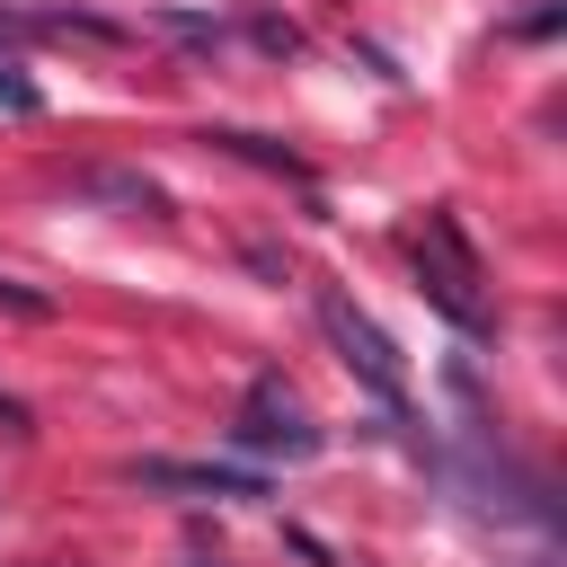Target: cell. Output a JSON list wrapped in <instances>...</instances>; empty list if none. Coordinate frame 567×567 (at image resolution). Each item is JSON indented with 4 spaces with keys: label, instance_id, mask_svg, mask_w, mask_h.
Masks as SVG:
<instances>
[{
    "label": "cell",
    "instance_id": "6da1fadb",
    "mask_svg": "<svg viewBox=\"0 0 567 567\" xmlns=\"http://www.w3.org/2000/svg\"><path fill=\"white\" fill-rule=\"evenodd\" d=\"M408 248H416V292H425V301H434L461 337H487V328H496V310H487V292H478L487 275H478V257H470L461 221L434 204V213H425V230H416Z\"/></svg>",
    "mask_w": 567,
    "mask_h": 567
},
{
    "label": "cell",
    "instance_id": "7a4b0ae2",
    "mask_svg": "<svg viewBox=\"0 0 567 567\" xmlns=\"http://www.w3.org/2000/svg\"><path fill=\"white\" fill-rule=\"evenodd\" d=\"M319 443L328 434L301 408V390L284 372H257L248 399H239V416H230V452H248V461H319Z\"/></svg>",
    "mask_w": 567,
    "mask_h": 567
},
{
    "label": "cell",
    "instance_id": "3957f363",
    "mask_svg": "<svg viewBox=\"0 0 567 567\" xmlns=\"http://www.w3.org/2000/svg\"><path fill=\"white\" fill-rule=\"evenodd\" d=\"M319 328H328V346L346 354V372H354L381 408H408V363H399V346H390V328H381L372 310H354L337 284H319Z\"/></svg>",
    "mask_w": 567,
    "mask_h": 567
},
{
    "label": "cell",
    "instance_id": "277c9868",
    "mask_svg": "<svg viewBox=\"0 0 567 567\" xmlns=\"http://www.w3.org/2000/svg\"><path fill=\"white\" fill-rule=\"evenodd\" d=\"M133 487H168V496H266L257 470H221V461H133Z\"/></svg>",
    "mask_w": 567,
    "mask_h": 567
},
{
    "label": "cell",
    "instance_id": "5b68a950",
    "mask_svg": "<svg viewBox=\"0 0 567 567\" xmlns=\"http://www.w3.org/2000/svg\"><path fill=\"white\" fill-rule=\"evenodd\" d=\"M221 151H239V159H257V168H275V177H292V186H310V168L284 151V142H266V133H213Z\"/></svg>",
    "mask_w": 567,
    "mask_h": 567
},
{
    "label": "cell",
    "instance_id": "8992f818",
    "mask_svg": "<svg viewBox=\"0 0 567 567\" xmlns=\"http://www.w3.org/2000/svg\"><path fill=\"white\" fill-rule=\"evenodd\" d=\"M80 195H115V204H142V213H159V186H151V177H115V168L80 177Z\"/></svg>",
    "mask_w": 567,
    "mask_h": 567
},
{
    "label": "cell",
    "instance_id": "52a82bcc",
    "mask_svg": "<svg viewBox=\"0 0 567 567\" xmlns=\"http://www.w3.org/2000/svg\"><path fill=\"white\" fill-rule=\"evenodd\" d=\"M0 106H9V115H35V106H44V89L27 80V62H18V53H0Z\"/></svg>",
    "mask_w": 567,
    "mask_h": 567
},
{
    "label": "cell",
    "instance_id": "ba28073f",
    "mask_svg": "<svg viewBox=\"0 0 567 567\" xmlns=\"http://www.w3.org/2000/svg\"><path fill=\"white\" fill-rule=\"evenodd\" d=\"M248 35H257L266 53H292V44H301V35H292V18H248Z\"/></svg>",
    "mask_w": 567,
    "mask_h": 567
},
{
    "label": "cell",
    "instance_id": "9c48e42d",
    "mask_svg": "<svg viewBox=\"0 0 567 567\" xmlns=\"http://www.w3.org/2000/svg\"><path fill=\"white\" fill-rule=\"evenodd\" d=\"M0 310H18V319H44V310H53V301H44V292H27V284H9V275H0Z\"/></svg>",
    "mask_w": 567,
    "mask_h": 567
}]
</instances>
